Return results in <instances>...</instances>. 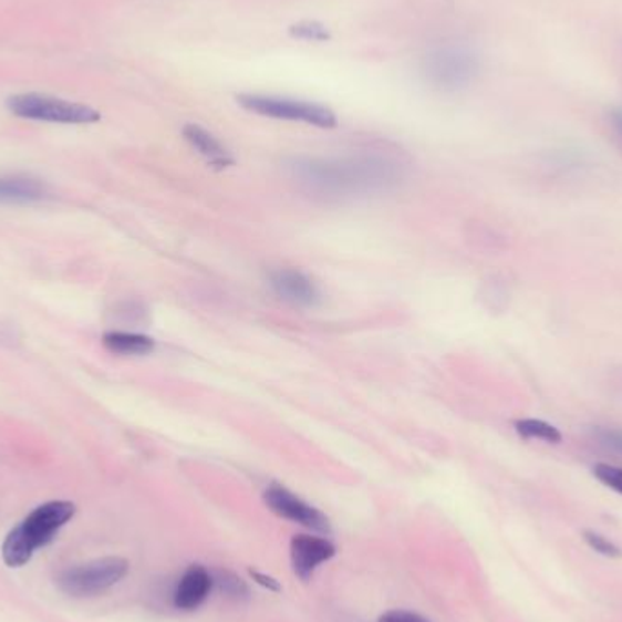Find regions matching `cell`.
<instances>
[{
    "label": "cell",
    "instance_id": "1",
    "mask_svg": "<svg viewBox=\"0 0 622 622\" xmlns=\"http://www.w3.org/2000/svg\"><path fill=\"white\" fill-rule=\"evenodd\" d=\"M406 163L383 149L341 157H296L288 164L291 179L304 191L326 199L379 194L406 177Z\"/></svg>",
    "mask_w": 622,
    "mask_h": 622
},
{
    "label": "cell",
    "instance_id": "2",
    "mask_svg": "<svg viewBox=\"0 0 622 622\" xmlns=\"http://www.w3.org/2000/svg\"><path fill=\"white\" fill-rule=\"evenodd\" d=\"M75 505L70 500H52L31 511L6 536L0 553L6 567L21 568L31 561L37 550L55 539L56 533L75 516Z\"/></svg>",
    "mask_w": 622,
    "mask_h": 622
},
{
    "label": "cell",
    "instance_id": "3",
    "mask_svg": "<svg viewBox=\"0 0 622 622\" xmlns=\"http://www.w3.org/2000/svg\"><path fill=\"white\" fill-rule=\"evenodd\" d=\"M483 72V59L465 42H443L429 48L421 61V77L432 90L443 93L463 92Z\"/></svg>",
    "mask_w": 622,
    "mask_h": 622
},
{
    "label": "cell",
    "instance_id": "4",
    "mask_svg": "<svg viewBox=\"0 0 622 622\" xmlns=\"http://www.w3.org/2000/svg\"><path fill=\"white\" fill-rule=\"evenodd\" d=\"M237 103L245 107L246 112L256 113L260 117L302 123L322 129L338 126V117L330 107L301 99L266 95V93H242L237 97Z\"/></svg>",
    "mask_w": 622,
    "mask_h": 622
},
{
    "label": "cell",
    "instance_id": "5",
    "mask_svg": "<svg viewBox=\"0 0 622 622\" xmlns=\"http://www.w3.org/2000/svg\"><path fill=\"white\" fill-rule=\"evenodd\" d=\"M129 573V562L124 557H103L68 568L56 577V587L70 597H97L112 590Z\"/></svg>",
    "mask_w": 622,
    "mask_h": 622
},
{
    "label": "cell",
    "instance_id": "6",
    "mask_svg": "<svg viewBox=\"0 0 622 622\" xmlns=\"http://www.w3.org/2000/svg\"><path fill=\"white\" fill-rule=\"evenodd\" d=\"M8 110L28 121L55 124H93L101 121V113L84 104L70 103L64 99L41 93H19L8 99Z\"/></svg>",
    "mask_w": 622,
    "mask_h": 622
},
{
    "label": "cell",
    "instance_id": "7",
    "mask_svg": "<svg viewBox=\"0 0 622 622\" xmlns=\"http://www.w3.org/2000/svg\"><path fill=\"white\" fill-rule=\"evenodd\" d=\"M265 502L281 519L291 520L296 525L304 526L308 530L319 531V533H330L332 531L330 520L322 511L308 505L301 497H297L296 494H291L290 490H286L282 486H270L265 491Z\"/></svg>",
    "mask_w": 622,
    "mask_h": 622
},
{
    "label": "cell",
    "instance_id": "8",
    "mask_svg": "<svg viewBox=\"0 0 622 622\" xmlns=\"http://www.w3.org/2000/svg\"><path fill=\"white\" fill-rule=\"evenodd\" d=\"M338 550L324 537L299 533L290 542L291 567L296 576L302 581H310L317 568L324 562L332 561Z\"/></svg>",
    "mask_w": 622,
    "mask_h": 622
},
{
    "label": "cell",
    "instance_id": "9",
    "mask_svg": "<svg viewBox=\"0 0 622 622\" xmlns=\"http://www.w3.org/2000/svg\"><path fill=\"white\" fill-rule=\"evenodd\" d=\"M270 284L282 301L290 302L293 307H315L321 301V293L317 290L315 282L302 271L293 268H282L270 276Z\"/></svg>",
    "mask_w": 622,
    "mask_h": 622
},
{
    "label": "cell",
    "instance_id": "10",
    "mask_svg": "<svg viewBox=\"0 0 622 622\" xmlns=\"http://www.w3.org/2000/svg\"><path fill=\"white\" fill-rule=\"evenodd\" d=\"M214 588L211 571L200 564H191L184 571L179 584L175 588L174 604L184 612H194L205 604Z\"/></svg>",
    "mask_w": 622,
    "mask_h": 622
},
{
    "label": "cell",
    "instance_id": "11",
    "mask_svg": "<svg viewBox=\"0 0 622 622\" xmlns=\"http://www.w3.org/2000/svg\"><path fill=\"white\" fill-rule=\"evenodd\" d=\"M183 133L189 146L197 149V154L203 155L215 168H228V166L234 164V157L226 149L225 144L220 143L214 133H209L208 129L203 128L199 124H186Z\"/></svg>",
    "mask_w": 622,
    "mask_h": 622
},
{
    "label": "cell",
    "instance_id": "12",
    "mask_svg": "<svg viewBox=\"0 0 622 622\" xmlns=\"http://www.w3.org/2000/svg\"><path fill=\"white\" fill-rule=\"evenodd\" d=\"M48 195L46 184L31 177H0V203H35Z\"/></svg>",
    "mask_w": 622,
    "mask_h": 622
},
{
    "label": "cell",
    "instance_id": "13",
    "mask_svg": "<svg viewBox=\"0 0 622 622\" xmlns=\"http://www.w3.org/2000/svg\"><path fill=\"white\" fill-rule=\"evenodd\" d=\"M104 346L117 355H146L154 352V341L137 333L112 332L104 335Z\"/></svg>",
    "mask_w": 622,
    "mask_h": 622
},
{
    "label": "cell",
    "instance_id": "14",
    "mask_svg": "<svg viewBox=\"0 0 622 622\" xmlns=\"http://www.w3.org/2000/svg\"><path fill=\"white\" fill-rule=\"evenodd\" d=\"M516 429L522 439L545 440L548 444H559L562 440L559 428L539 418H520L516 423Z\"/></svg>",
    "mask_w": 622,
    "mask_h": 622
},
{
    "label": "cell",
    "instance_id": "15",
    "mask_svg": "<svg viewBox=\"0 0 622 622\" xmlns=\"http://www.w3.org/2000/svg\"><path fill=\"white\" fill-rule=\"evenodd\" d=\"M211 576H214V587L234 601H245L250 597V588L246 584L245 579H240L234 571L215 570L211 571Z\"/></svg>",
    "mask_w": 622,
    "mask_h": 622
},
{
    "label": "cell",
    "instance_id": "16",
    "mask_svg": "<svg viewBox=\"0 0 622 622\" xmlns=\"http://www.w3.org/2000/svg\"><path fill=\"white\" fill-rule=\"evenodd\" d=\"M290 35L293 39L304 42H328L332 39V33L328 30L326 24L319 21H299L290 27Z\"/></svg>",
    "mask_w": 622,
    "mask_h": 622
},
{
    "label": "cell",
    "instance_id": "17",
    "mask_svg": "<svg viewBox=\"0 0 622 622\" xmlns=\"http://www.w3.org/2000/svg\"><path fill=\"white\" fill-rule=\"evenodd\" d=\"M592 435L597 446H601L608 454L618 455L622 459V428L595 426Z\"/></svg>",
    "mask_w": 622,
    "mask_h": 622
},
{
    "label": "cell",
    "instance_id": "18",
    "mask_svg": "<svg viewBox=\"0 0 622 622\" xmlns=\"http://www.w3.org/2000/svg\"><path fill=\"white\" fill-rule=\"evenodd\" d=\"M582 537H584L587 545L590 546L592 550H595L597 553L610 557V559H621V548H619L618 545H613L612 541H608L607 537L601 536V533H597V531L593 530H587L582 533Z\"/></svg>",
    "mask_w": 622,
    "mask_h": 622
},
{
    "label": "cell",
    "instance_id": "19",
    "mask_svg": "<svg viewBox=\"0 0 622 622\" xmlns=\"http://www.w3.org/2000/svg\"><path fill=\"white\" fill-rule=\"evenodd\" d=\"M593 475H595L599 483L608 486L610 490L618 491V494L622 495V468L607 465V463H599V465L593 468Z\"/></svg>",
    "mask_w": 622,
    "mask_h": 622
},
{
    "label": "cell",
    "instance_id": "20",
    "mask_svg": "<svg viewBox=\"0 0 622 622\" xmlns=\"http://www.w3.org/2000/svg\"><path fill=\"white\" fill-rule=\"evenodd\" d=\"M379 622H429L421 618L417 613L406 612V610H392L381 615Z\"/></svg>",
    "mask_w": 622,
    "mask_h": 622
},
{
    "label": "cell",
    "instance_id": "21",
    "mask_svg": "<svg viewBox=\"0 0 622 622\" xmlns=\"http://www.w3.org/2000/svg\"><path fill=\"white\" fill-rule=\"evenodd\" d=\"M250 576L251 579L257 582V584L266 588L268 592H281L282 590L281 584H279V581H277V579H273V577L266 576V573H260V571L257 570H250Z\"/></svg>",
    "mask_w": 622,
    "mask_h": 622
},
{
    "label": "cell",
    "instance_id": "22",
    "mask_svg": "<svg viewBox=\"0 0 622 622\" xmlns=\"http://www.w3.org/2000/svg\"><path fill=\"white\" fill-rule=\"evenodd\" d=\"M612 126L619 137L622 138V110H615V112L612 113Z\"/></svg>",
    "mask_w": 622,
    "mask_h": 622
}]
</instances>
